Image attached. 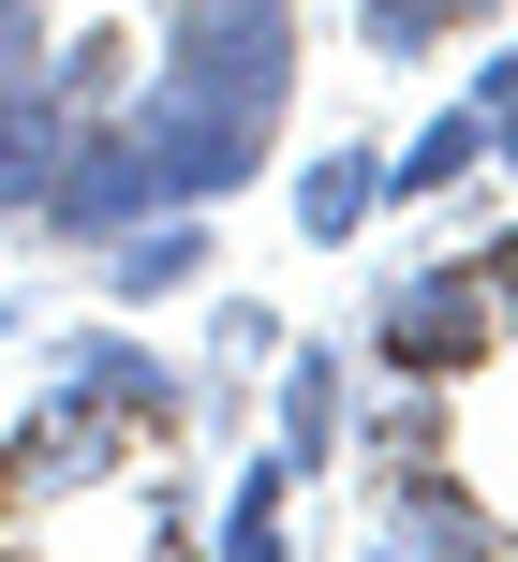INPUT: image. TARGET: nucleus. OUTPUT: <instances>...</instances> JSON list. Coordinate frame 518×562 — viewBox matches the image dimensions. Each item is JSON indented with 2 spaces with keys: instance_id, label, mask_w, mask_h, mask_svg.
<instances>
[{
  "instance_id": "obj_17",
  "label": "nucleus",
  "mask_w": 518,
  "mask_h": 562,
  "mask_svg": "<svg viewBox=\"0 0 518 562\" xmlns=\"http://www.w3.org/2000/svg\"><path fill=\"white\" fill-rule=\"evenodd\" d=\"M207 340H223V370H282V311H267V296H223V311H207Z\"/></svg>"
},
{
  "instance_id": "obj_7",
  "label": "nucleus",
  "mask_w": 518,
  "mask_h": 562,
  "mask_svg": "<svg viewBox=\"0 0 518 562\" xmlns=\"http://www.w3.org/2000/svg\"><path fill=\"white\" fill-rule=\"evenodd\" d=\"M371 548L474 562V548H504V518H489V488H474L460 459H371Z\"/></svg>"
},
{
  "instance_id": "obj_5",
  "label": "nucleus",
  "mask_w": 518,
  "mask_h": 562,
  "mask_svg": "<svg viewBox=\"0 0 518 562\" xmlns=\"http://www.w3.org/2000/svg\"><path fill=\"white\" fill-rule=\"evenodd\" d=\"M45 370H59L75 400H104V415L134 429L148 459H164V445H193V370H178L148 326H59V340H45Z\"/></svg>"
},
{
  "instance_id": "obj_10",
  "label": "nucleus",
  "mask_w": 518,
  "mask_h": 562,
  "mask_svg": "<svg viewBox=\"0 0 518 562\" xmlns=\"http://www.w3.org/2000/svg\"><path fill=\"white\" fill-rule=\"evenodd\" d=\"M75 119H89V104H59V75H15V89H0V223H30V207H45Z\"/></svg>"
},
{
  "instance_id": "obj_11",
  "label": "nucleus",
  "mask_w": 518,
  "mask_h": 562,
  "mask_svg": "<svg viewBox=\"0 0 518 562\" xmlns=\"http://www.w3.org/2000/svg\"><path fill=\"white\" fill-rule=\"evenodd\" d=\"M385 223V148L356 134V148H312V164H296V237H312V252H356V237Z\"/></svg>"
},
{
  "instance_id": "obj_14",
  "label": "nucleus",
  "mask_w": 518,
  "mask_h": 562,
  "mask_svg": "<svg viewBox=\"0 0 518 562\" xmlns=\"http://www.w3.org/2000/svg\"><path fill=\"white\" fill-rule=\"evenodd\" d=\"M45 75H59V104H119V89L148 75V45L134 30H75V45H45Z\"/></svg>"
},
{
  "instance_id": "obj_1",
  "label": "nucleus",
  "mask_w": 518,
  "mask_h": 562,
  "mask_svg": "<svg viewBox=\"0 0 518 562\" xmlns=\"http://www.w3.org/2000/svg\"><path fill=\"white\" fill-rule=\"evenodd\" d=\"M148 75L193 89V104H223V119H267V134H282V104H296V0H164Z\"/></svg>"
},
{
  "instance_id": "obj_6",
  "label": "nucleus",
  "mask_w": 518,
  "mask_h": 562,
  "mask_svg": "<svg viewBox=\"0 0 518 562\" xmlns=\"http://www.w3.org/2000/svg\"><path fill=\"white\" fill-rule=\"evenodd\" d=\"M148 148L119 134V104H89L75 119V148H59V178H45V207H30V237H45V252H104V237H134L148 223Z\"/></svg>"
},
{
  "instance_id": "obj_18",
  "label": "nucleus",
  "mask_w": 518,
  "mask_h": 562,
  "mask_svg": "<svg viewBox=\"0 0 518 562\" xmlns=\"http://www.w3.org/2000/svg\"><path fill=\"white\" fill-rule=\"evenodd\" d=\"M45 45H59V30H45V0H0V89H15V75H45Z\"/></svg>"
},
{
  "instance_id": "obj_4",
  "label": "nucleus",
  "mask_w": 518,
  "mask_h": 562,
  "mask_svg": "<svg viewBox=\"0 0 518 562\" xmlns=\"http://www.w3.org/2000/svg\"><path fill=\"white\" fill-rule=\"evenodd\" d=\"M119 134L148 148V193L164 207H223V193L267 178V119H223V104H193V89H164V75L119 89Z\"/></svg>"
},
{
  "instance_id": "obj_12",
  "label": "nucleus",
  "mask_w": 518,
  "mask_h": 562,
  "mask_svg": "<svg viewBox=\"0 0 518 562\" xmlns=\"http://www.w3.org/2000/svg\"><path fill=\"white\" fill-rule=\"evenodd\" d=\"M474 178H489V134H474V104L415 119V134L385 148V207H444V193H474Z\"/></svg>"
},
{
  "instance_id": "obj_13",
  "label": "nucleus",
  "mask_w": 518,
  "mask_h": 562,
  "mask_svg": "<svg viewBox=\"0 0 518 562\" xmlns=\"http://www.w3.org/2000/svg\"><path fill=\"white\" fill-rule=\"evenodd\" d=\"M282 533H296V474L252 459V474L223 488V518H207V548H223V562H282Z\"/></svg>"
},
{
  "instance_id": "obj_16",
  "label": "nucleus",
  "mask_w": 518,
  "mask_h": 562,
  "mask_svg": "<svg viewBox=\"0 0 518 562\" xmlns=\"http://www.w3.org/2000/svg\"><path fill=\"white\" fill-rule=\"evenodd\" d=\"M460 104H474V134H489V164L518 178V30H504L489 59H474V89H460Z\"/></svg>"
},
{
  "instance_id": "obj_15",
  "label": "nucleus",
  "mask_w": 518,
  "mask_h": 562,
  "mask_svg": "<svg viewBox=\"0 0 518 562\" xmlns=\"http://www.w3.org/2000/svg\"><path fill=\"white\" fill-rule=\"evenodd\" d=\"M356 45H371V75H430L444 15H430V0H356Z\"/></svg>"
},
{
  "instance_id": "obj_19",
  "label": "nucleus",
  "mask_w": 518,
  "mask_h": 562,
  "mask_svg": "<svg viewBox=\"0 0 518 562\" xmlns=\"http://www.w3.org/2000/svg\"><path fill=\"white\" fill-rule=\"evenodd\" d=\"M474 281H489V311H504V340H518V223L489 237V252H474Z\"/></svg>"
},
{
  "instance_id": "obj_9",
  "label": "nucleus",
  "mask_w": 518,
  "mask_h": 562,
  "mask_svg": "<svg viewBox=\"0 0 518 562\" xmlns=\"http://www.w3.org/2000/svg\"><path fill=\"white\" fill-rule=\"evenodd\" d=\"M104 311H164V296H193L207 281V207H148L134 237H104Z\"/></svg>"
},
{
  "instance_id": "obj_8",
  "label": "nucleus",
  "mask_w": 518,
  "mask_h": 562,
  "mask_svg": "<svg viewBox=\"0 0 518 562\" xmlns=\"http://www.w3.org/2000/svg\"><path fill=\"white\" fill-rule=\"evenodd\" d=\"M341 429H356V356L341 340H282V429H267V459L312 488V474H341Z\"/></svg>"
},
{
  "instance_id": "obj_2",
  "label": "nucleus",
  "mask_w": 518,
  "mask_h": 562,
  "mask_svg": "<svg viewBox=\"0 0 518 562\" xmlns=\"http://www.w3.org/2000/svg\"><path fill=\"white\" fill-rule=\"evenodd\" d=\"M489 356H504V311H489V281H474V252L401 267L371 296V340H356V370H401V385H474Z\"/></svg>"
},
{
  "instance_id": "obj_20",
  "label": "nucleus",
  "mask_w": 518,
  "mask_h": 562,
  "mask_svg": "<svg viewBox=\"0 0 518 562\" xmlns=\"http://www.w3.org/2000/svg\"><path fill=\"white\" fill-rule=\"evenodd\" d=\"M430 15H444V45H460V30H489V15H504V0H430Z\"/></svg>"
},
{
  "instance_id": "obj_3",
  "label": "nucleus",
  "mask_w": 518,
  "mask_h": 562,
  "mask_svg": "<svg viewBox=\"0 0 518 562\" xmlns=\"http://www.w3.org/2000/svg\"><path fill=\"white\" fill-rule=\"evenodd\" d=\"M134 459H148L134 429H119L104 400H75V385L45 370V400H30V415L0 429V533H30V518H59L75 488H119Z\"/></svg>"
}]
</instances>
